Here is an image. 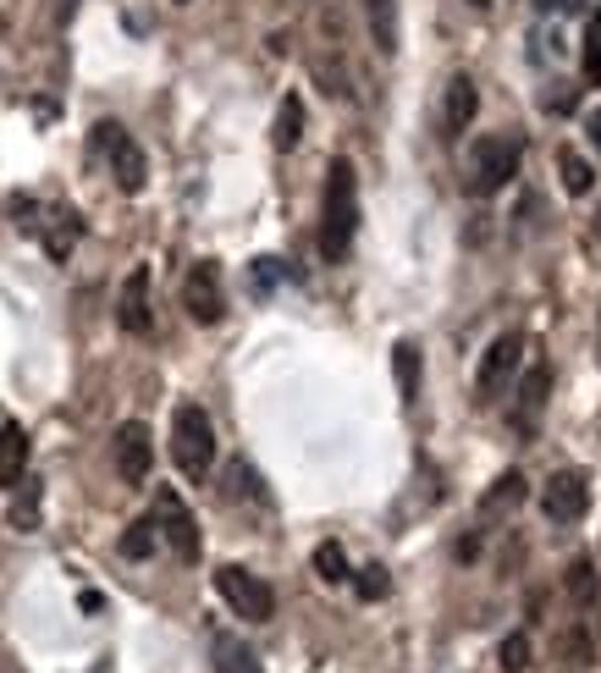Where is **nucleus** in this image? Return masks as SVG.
<instances>
[{
    "instance_id": "1",
    "label": "nucleus",
    "mask_w": 601,
    "mask_h": 673,
    "mask_svg": "<svg viewBox=\"0 0 601 673\" xmlns=\"http://www.w3.org/2000/svg\"><path fill=\"white\" fill-rule=\"evenodd\" d=\"M354 232H359V177H354V160L337 155L326 166V193H320V254H326V265L348 260Z\"/></svg>"
},
{
    "instance_id": "2",
    "label": "nucleus",
    "mask_w": 601,
    "mask_h": 673,
    "mask_svg": "<svg viewBox=\"0 0 601 673\" xmlns=\"http://www.w3.org/2000/svg\"><path fill=\"white\" fill-rule=\"evenodd\" d=\"M519 166H525V138H514V133H486V138H475V144H470V193H475V199L503 193V188L519 177Z\"/></svg>"
},
{
    "instance_id": "3",
    "label": "nucleus",
    "mask_w": 601,
    "mask_h": 673,
    "mask_svg": "<svg viewBox=\"0 0 601 673\" xmlns=\"http://www.w3.org/2000/svg\"><path fill=\"white\" fill-rule=\"evenodd\" d=\"M171 459L188 481H204L215 470V425L199 403H182L171 414Z\"/></svg>"
},
{
    "instance_id": "4",
    "label": "nucleus",
    "mask_w": 601,
    "mask_h": 673,
    "mask_svg": "<svg viewBox=\"0 0 601 673\" xmlns=\"http://www.w3.org/2000/svg\"><path fill=\"white\" fill-rule=\"evenodd\" d=\"M215 591H221V602H226L238 619H249V624H271V619H276V591H271L254 569H243V564H221V569H215Z\"/></svg>"
},
{
    "instance_id": "5",
    "label": "nucleus",
    "mask_w": 601,
    "mask_h": 673,
    "mask_svg": "<svg viewBox=\"0 0 601 673\" xmlns=\"http://www.w3.org/2000/svg\"><path fill=\"white\" fill-rule=\"evenodd\" d=\"M88 144L110 160V177H116L122 193H144V182H149V160H144V149L127 138L122 122H94V138H88Z\"/></svg>"
},
{
    "instance_id": "6",
    "label": "nucleus",
    "mask_w": 601,
    "mask_h": 673,
    "mask_svg": "<svg viewBox=\"0 0 601 673\" xmlns=\"http://www.w3.org/2000/svg\"><path fill=\"white\" fill-rule=\"evenodd\" d=\"M149 519H155V536H160L182 564H199V553H204V541H199V519L188 514V503H182L171 486L155 492V514H149Z\"/></svg>"
},
{
    "instance_id": "7",
    "label": "nucleus",
    "mask_w": 601,
    "mask_h": 673,
    "mask_svg": "<svg viewBox=\"0 0 601 673\" xmlns=\"http://www.w3.org/2000/svg\"><path fill=\"white\" fill-rule=\"evenodd\" d=\"M519 359H525V337H519V332L492 337V348L481 354V370H475V392H481V403H492V398L508 392V381L519 376Z\"/></svg>"
},
{
    "instance_id": "8",
    "label": "nucleus",
    "mask_w": 601,
    "mask_h": 673,
    "mask_svg": "<svg viewBox=\"0 0 601 673\" xmlns=\"http://www.w3.org/2000/svg\"><path fill=\"white\" fill-rule=\"evenodd\" d=\"M182 309L199 320V326H215L226 315V293H221V265L215 260H199L188 276H182Z\"/></svg>"
},
{
    "instance_id": "9",
    "label": "nucleus",
    "mask_w": 601,
    "mask_h": 673,
    "mask_svg": "<svg viewBox=\"0 0 601 673\" xmlns=\"http://www.w3.org/2000/svg\"><path fill=\"white\" fill-rule=\"evenodd\" d=\"M586 508H591L586 475H580V470H558V475L547 481V492H541V514H547L552 525H580Z\"/></svg>"
},
{
    "instance_id": "10",
    "label": "nucleus",
    "mask_w": 601,
    "mask_h": 673,
    "mask_svg": "<svg viewBox=\"0 0 601 673\" xmlns=\"http://www.w3.org/2000/svg\"><path fill=\"white\" fill-rule=\"evenodd\" d=\"M116 475L127 481V486H144L149 481V470H155V442H149V425L144 420H127L122 431H116Z\"/></svg>"
},
{
    "instance_id": "11",
    "label": "nucleus",
    "mask_w": 601,
    "mask_h": 673,
    "mask_svg": "<svg viewBox=\"0 0 601 673\" xmlns=\"http://www.w3.org/2000/svg\"><path fill=\"white\" fill-rule=\"evenodd\" d=\"M547 392H552V370L536 359V365L525 370L519 392H514V431H519V437H536V431H541V409H547Z\"/></svg>"
},
{
    "instance_id": "12",
    "label": "nucleus",
    "mask_w": 601,
    "mask_h": 673,
    "mask_svg": "<svg viewBox=\"0 0 601 673\" xmlns=\"http://www.w3.org/2000/svg\"><path fill=\"white\" fill-rule=\"evenodd\" d=\"M116 326L127 337H144L149 332V265H133L127 282H122V298H116Z\"/></svg>"
},
{
    "instance_id": "13",
    "label": "nucleus",
    "mask_w": 601,
    "mask_h": 673,
    "mask_svg": "<svg viewBox=\"0 0 601 673\" xmlns=\"http://www.w3.org/2000/svg\"><path fill=\"white\" fill-rule=\"evenodd\" d=\"M28 475V431L17 420L0 425V492H11Z\"/></svg>"
},
{
    "instance_id": "14",
    "label": "nucleus",
    "mask_w": 601,
    "mask_h": 673,
    "mask_svg": "<svg viewBox=\"0 0 601 673\" xmlns=\"http://www.w3.org/2000/svg\"><path fill=\"white\" fill-rule=\"evenodd\" d=\"M210 658H215V673H265L260 669V658H254L238 635H226V630L210 635Z\"/></svg>"
},
{
    "instance_id": "15",
    "label": "nucleus",
    "mask_w": 601,
    "mask_h": 673,
    "mask_svg": "<svg viewBox=\"0 0 601 673\" xmlns=\"http://www.w3.org/2000/svg\"><path fill=\"white\" fill-rule=\"evenodd\" d=\"M475 111H481V94H475V83L458 72L453 83H447V111H442V122H447V133H464L470 122H475Z\"/></svg>"
},
{
    "instance_id": "16",
    "label": "nucleus",
    "mask_w": 601,
    "mask_h": 673,
    "mask_svg": "<svg viewBox=\"0 0 601 673\" xmlns=\"http://www.w3.org/2000/svg\"><path fill=\"white\" fill-rule=\"evenodd\" d=\"M392 376H398V398L414 409V403H420V343H414V337H403V343L392 348Z\"/></svg>"
},
{
    "instance_id": "17",
    "label": "nucleus",
    "mask_w": 601,
    "mask_h": 673,
    "mask_svg": "<svg viewBox=\"0 0 601 673\" xmlns=\"http://www.w3.org/2000/svg\"><path fill=\"white\" fill-rule=\"evenodd\" d=\"M365 17H370V39L381 55H398V0H365Z\"/></svg>"
},
{
    "instance_id": "18",
    "label": "nucleus",
    "mask_w": 601,
    "mask_h": 673,
    "mask_svg": "<svg viewBox=\"0 0 601 673\" xmlns=\"http://www.w3.org/2000/svg\"><path fill=\"white\" fill-rule=\"evenodd\" d=\"M298 138H304V99H298V94H287V99L276 105V127H271V144L287 155V149H298Z\"/></svg>"
},
{
    "instance_id": "19",
    "label": "nucleus",
    "mask_w": 601,
    "mask_h": 673,
    "mask_svg": "<svg viewBox=\"0 0 601 673\" xmlns=\"http://www.w3.org/2000/svg\"><path fill=\"white\" fill-rule=\"evenodd\" d=\"M525 497H530L525 475H519V470H508V475H497V481H492V492H486V503H481V508H486V514H503V508L514 514Z\"/></svg>"
},
{
    "instance_id": "20",
    "label": "nucleus",
    "mask_w": 601,
    "mask_h": 673,
    "mask_svg": "<svg viewBox=\"0 0 601 673\" xmlns=\"http://www.w3.org/2000/svg\"><path fill=\"white\" fill-rule=\"evenodd\" d=\"M226 497L232 503H271V492L260 486V475H254V464H226Z\"/></svg>"
},
{
    "instance_id": "21",
    "label": "nucleus",
    "mask_w": 601,
    "mask_h": 673,
    "mask_svg": "<svg viewBox=\"0 0 601 673\" xmlns=\"http://www.w3.org/2000/svg\"><path fill=\"white\" fill-rule=\"evenodd\" d=\"M558 166H563V188H569L574 199H586V193L597 188V171H591V160H586L580 149H558Z\"/></svg>"
},
{
    "instance_id": "22",
    "label": "nucleus",
    "mask_w": 601,
    "mask_h": 673,
    "mask_svg": "<svg viewBox=\"0 0 601 673\" xmlns=\"http://www.w3.org/2000/svg\"><path fill=\"white\" fill-rule=\"evenodd\" d=\"M569 597H574L580 608H597V602H601L597 564H591V558H574V564H569Z\"/></svg>"
},
{
    "instance_id": "23",
    "label": "nucleus",
    "mask_w": 601,
    "mask_h": 673,
    "mask_svg": "<svg viewBox=\"0 0 601 673\" xmlns=\"http://www.w3.org/2000/svg\"><path fill=\"white\" fill-rule=\"evenodd\" d=\"M155 541H160V536H155V519H133V525H127V536H122L116 547H122V558H127V564H144V558L155 553Z\"/></svg>"
},
{
    "instance_id": "24",
    "label": "nucleus",
    "mask_w": 601,
    "mask_h": 673,
    "mask_svg": "<svg viewBox=\"0 0 601 673\" xmlns=\"http://www.w3.org/2000/svg\"><path fill=\"white\" fill-rule=\"evenodd\" d=\"M315 575H320L326 586H348V575H354V569H348V553H342L337 541H320V547H315Z\"/></svg>"
},
{
    "instance_id": "25",
    "label": "nucleus",
    "mask_w": 601,
    "mask_h": 673,
    "mask_svg": "<svg viewBox=\"0 0 601 673\" xmlns=\"http://www.w3.org/2000/svg\"><path fill=\"white\" fill-rule=\"evenodd\" d=\"M530 658H536V646H530V635H525V630H514V635L497 646V663H503V673H525V669H530Z\"/></svg>"
},
{
    "instance_id": "26",
    "label": "nucleus",
    "mask_w": 601,
    "mask_h": 673,
    "mask_svg": "<svg viewBox=\"0 0 601 673\" xmlns=\"http://www.w3.org/2000/svg\"><path fill=\"white\" fill-rule=\"evenodd\" d=\"M22 486V497L11 503V525L28 536V530H39V481H17Z\"/></svg>"
},
{
    "instance_id": "27",
    "label": "nucleus",
    "mask_w": 601,
    "mask_h": 673,
    "mask_svg": "<svg viewBox=\"0 0 601 673\" xmlns=\"http://www.w3.org/2000/svg\"><path fill=\"white\" fill-rule=\"evenodd\" d=\"M348 580H354V591H359L365 602H381V597L392 591V580H387V569H381V564H365V569H359V575H348Z\"/></svg>"
},
{
    "instance_id": "28",
    "label": "nucleus",
    "mask_w": 601,
    "mask_h": 673,
    "mask_svg": "<svg viewBox=\"0 0 601 673\" xmlns=\"http://www.w3.org/2000/svg\"><path fill=\"white\" fill-rule=\"evenodd\" d=\"M586 72H591V83H601V11L586 28Z\"/></svg>"
},
{
    "instance_id": "29",
    "label": "nucleus",
    "mask_w": 601,
    "mask_h": 673,
    "mask_svg": "<svg viewBox=\"0 0 601 673\" xmlns=\"http://www.w3.org/2000/svg\"><path fill=\"white\" fill-rule=\"evenodd\" d=\"M276 282H282V260H271V254H260V260H254V287H260V293H271Z\"/></svg>"
},
{
    "instance_id": "30",
    "label": "nucleus",
    "mask_w": 601,
    "mask_h": 673,
    "mask_svg": "<svg viewBox=\"0 0 601 673\" xmlns=\"http://www.w3.org/2000/svg\"><path fill=\"white\" fill-rule=\"evenodd\" d=\"M77 608H83V613H99V608H105V597H99V591H83V597H77Z\"/></svg>"
},
{
    "instance_id": "31",
    "label": "nucleus",
    "mask_w": 601,
    "mask_h": 673,
    "mask_svg": "<svg viewBox=\"0 0 601 673\" xmlns=\"http://www.w3.org/2000/svg\"><path fill=\"white\" fill-rule=\"evenodd\" d=\"M586 127H591V138H597V144H601V105H597V111H591V122H586Z\"/></svg>"
},
{
    "instance_id": "32",
    "label": "nucleus",
    "mask_w": 601,
    "mask_h": 673,
    "mask_svg": "<svg viewBox=\"0 0 601 673\" xmlns=\"http://www.w3.org/2000/svg\"><path fill=\"white\" fill-rule=\"evenodd\" d=\"M536 6H541V11H552V6H569V0H536Z\"/></svg>"
},
{
    "instance_id": "33",
    "label": "nucleus",
    "mask_w": 601,
    "mask_h": 673,
    "mask_svg": "<svg viewBox=\"0 0 601 673\" xmlns=\"http://www.w3.org/2000/svg\"><path fill=\"white\" fill-rule=\"evenodd\" d=\"M470 6H475V11H486V6H492V0H470Z\"/></svg>"
},
{
    "instance_id": "34",
    "label": "nucleus",
    "mask_w": 601,
    "mask_h": 673,
    "mask_svg": "<svg viewBox=\"0 0 601 673\" xmlns=\"http://www.w3.org/2000/svg\"><path fill=\"white\" fill-rule=\"evenodd\" d=\"M597 243H601V215H597Z\"/></svg>"
},
{
    "instance_id": "35",
    "label": "nucleus",
    "mask_w": 601,
    "mask_h": 673,
    "mask_svg": "<svg viewBox=\"0 0 601 673\" xmlns=\"http://www.w3.org/2000/svg\"><path fill=\"white\" fill-rule=\"evenodd\" d=\"M72 6H77V0H66V11H72Z\"/></svg>"
}]
</instances>
